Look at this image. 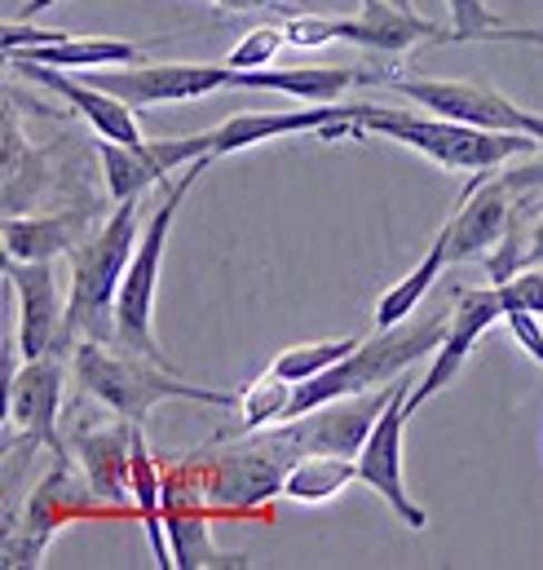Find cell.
<instances>
[{"label":"cell","mask_w":543,"mask_h":570,"mask_svg":"<svg viewBox=\"0 0 543 570\" xmlns=\"http://www.w3.org/2000/svg\"><path fill=\"white\" fill-rule=\"evenodd\" d=\"M446 327H451L446 309H428L424 318H403L394 327H376V336H363L349 358H340L336 367L300 381L283 421H296V416H305V412H314L332 399H345V394H367V390L394 385L398 376H407V367L419 354H433L442 345Z\"/></svg>","instance_id":"obj_1"},{"label":"cell","mask_w":543,"mask_h":570,"mask_svg":"<svg viewBox=\"0 0 543 570\" xmlns=\"http://www.w3.org/2000/svg\"><path fill=\"white\" fill-rule=\"evenodd\" d=\"M141 239V199L116 204L102 230H89L71 253L67 341H116V296Z\"/></svg>","instance_id":"obj_2"},{"label":"cell","mask_w":543,"mask_h":570,"mask_svg":"<svg viewBox=\"0 0 543 570\" xmlns=\"http://www.w3.org/2000/svg\"><path fill=\"white\" fill-rule=\"evenodd\" d=\"M71 372L76 385L98 399L102 407H111L125 421H146L155 403L168 399H186V403H208V407H239V394L226 390H208V385H186L177 381L164 363H150L141 354H116L111 341H80L71 354Z\"/></svg>","instance_id":"obj_3"},{"label":"cell","mask_w":543,"mask_h":570,"mask_svg":"<svg viewBox=\"0 0 543 570\" xmlns=\"http://www.w3.org/2000/svg\"><path fill=\"white\" fill-rule=\"evenodd\" d=\"M305 451L287 429H257L230 442L226 451H190V469L217 513H257L266 500L283 495L292 464Z\"/></svg>","instance_id":"obj_4"},{"label":"cell","mask_w":543,"mask_h":570,"mask_svg":"<svg viewBox=\"0 0 543 570\" xmlns=\"http://www.w3.org/2000/svg\"><path fill=\"white\" fill-rule=\"evenodd\" d=\"M354 120L367 134L394 138V142L411 146L419 155H428L442 168H504L509 159L535 155L540 142L531 134H495V129H477V125H460L446 116H419V111H403V107H363L354 102Z\"/></svg>","instance_id":"obj_5"},{"label":"cell","mask_w":543,"mask_h":570,"mask_svg":"<svg viewBox=\"0 0 543 570\" xmlns=\"http://www.w3.org/2000/svg\"><path fill=\"white\" fill-rule=\"evenodd\" d=\"M80 518H116L111 504L93 491V482L85 478V469H76L71 451H53L45 478L31 487L18 522L4 531V544H0V567L18 570V567H40L49 540L80 522Z\"/></svg>","instance_id":"obj_6"},{"label":"cell","mask_w":543,"mask_h":570,"mask_svg":"<svg viewBox=\"0 0 543 570\" xmlns=\"http://www.w3.org/2000/svg\"><path fill=\"white\" fill-rule=\"evenodd\" d=\"M208 164H213V159H195V164L181 168V177L164 190L159 208H155L150 222L141 226L137 253H134V262H129V271H125L120 296H116V341H111V345L125 350V354H141V358H150V363H164V367H168V358H164V350H159V341H155V332H150L159 262H164V244H168V230H172V222H177V208L186 204L190 186L199 181V173H204Z\"/></svg>","instance_id":"obj_7"},{"label":"cell","mask_w":543,"mask_h":570,"mask_svg":"<svg viewBox=\"0 0 543 570\" xmlns=\"http://www.w3.org/2000/svg\"><path fill=\"white\" fill-rule=\"evenodd\" d=\"M287 31V45H300V49H318V45H332V40H349V45H363V49H376V53H407L415 45H442L446 31L428 18H419L415 9H398L389 0H363V9L354 18H287L283 22Z\"/></svg>","instance_id":"obj_8"},{"label":"cell","mask_w":543,"mask_h":570,"mask_svg":"<svg viewBox=\"0 0 543 570\" xmlns=\"http://www.w3.org/2000/svg\"><path fill=\"white\" fill-rule=\"evenodd\" d=\"M71 354H76V341H58L49 354L22 358V367L4 376L9 429L49 451H67L58 438V407H62V381H67Z\"/></svg>","instance_id":"obj_9"},{"label":"cell","mask_w":543,"mask_h":570,"mask_svg":"<svg viewBox=\"0 0 543 570\" xmlns=\"http://www.w3.org/2000/svg\"><path fill=\"white\" fill-rule=\"evenodd\" d=\"M235 67L221 62H125V67H107L93 71L89 85L116 94L129 107H164V102H190V98H208L217 89H230Z\"/></svg>","instance_id":"obj_10"},{"label":"cell","mask_w":543,"mask_h":570,"mask_svg":"<svg viewBox=\"0 0 543 570\" xmlns=\"http://www.w3.org/2000/svg\"><path fill=\"white\" fill-rule=\"evenodd\" d=\"M98 159L107 173V195L111 204L141 199L150 186L168 181V173L190 168L195 159H217L213 155V129L190 134V138H159V142H111L98 138Z\"/></svg>","instance_id":"obj_11"},{"label":"cell","mask_w":543,"mask_h":570,"mask_svg":"<svg viewBox=\"0 0 543 570\" xmlns=\"http://www.w3.org/2000/svg\"><path fill=\"white\" fill-rule=\"evenodd\" d=\"M407 394H411V381L398 376L389 407L381 412V421H376V429L367 433V442H363V451H358V482H367V487L398 513L403 527L419 531L428 518H424V509L411 500L407 482H403V429H407V421H411Z\"/></svg>","instance_id":"obj_12"},{"label":"cell","mask_w":543,"mask_h":570,"mask_svg":"<svg viewBox=\"0 0 543 570\" xmlns=\"http://www.w3.org/2000/svg\"><path fill=\"white\" fill-rule=\"evenodd\" d=\"M385 85L433 116L495 134H531V111H522L513 98H504L491 85H473V80H385Z\"/></svg>","instance_id":"obj_13"},{"label":"cell","mask_w":543,"mask_h":570,"mask_svg":"<svg viewBox=\"0 0 543 570\" xmlns=\"http://www.w3.org/2000/svg\"><path fill=\"white\" fill-rule=\"evenodd\" d=\"M495 323H504V292H500V284L473 287V292H464V296L455 301V309H451V327H446L442 345L433 350L428 372L419 376V385H411V394H407L411 416H415L433 394H442V390L460 376V367H464L468 350H473V345H477V336H482V332H491Z\"/></svg>","instance_id":"obj_14"},{"label":"cell","mask_w":543,"mask_h":570,"mask_svg":"<svg viewBox=\"0 0 543 570\" xmlns=\"http://www.w3.org/2000/svg\"><path fill=\"white\" fill-rule=\"evenodd\" d=\"M394 399V385L385 390H367V394H345V399H332L296 421H283V429L296 438V446L309 455V451H327V455H354L363 451L367 433L376 429L381 412L389 407Z\"/></svg>","instance_id":"obj_15"},{"label":"cell","mask_w":543,"mask_h":570,"mask_svg":"<svg viewBox=\"0 0 543 570\" xmlns=\"http://www.w3.org/2000/svg\"><path fill=\"white\" fill-rule=\"evenodd\" d=\"M4 279L18 292V354L22 358H40L58 341H67V309L58 301L53 262L4 257Z\"/></svg>","instance_id":"obj_16"},{"label":"cell","mask_w":543,"mask_h":570,"mask_svg":"<svg viewBox=\"0 0 543 570\" xmlns=\"http://www.w3.org/2000/svg\"><path fill=\"white\" fill-rule=\"evenodd\" d=\"M513 213H517V195H513V186L504 181V173L482 168V173L473 177V186L460 195L455 217L446 222V230H451V262L486 257V253L504 239Z\"/></svg>","instance_id":"obj_17"},{"label":"cell","mask_w":543,"mask_h":570,"mask_svg":"<svg viewBox=\"0 0 543 570\" xmlns=\"http://www.w3.org/2000/svg\"><path fill=\"white\" fill-rule=\"evenodd\" d=\"M137 421L116 416L107 429H76V460L93 491L111 504V513H137L134 509V438Z\"/></svg>","instance_id":"obj_18"},{"label":"cell","mask_w":543,"mask_h":570,"mask_svg":"<svg viewBox=\"0 0 543 570\" xmlns=\"http://www.w3.org/2000/svg\"><path fill=\"white\" fill-rule=\"evenodd\" d=\"M9 62L27 76V80H36V85H45V89H53L62 102H71L76 111H80V120L98 134V138H111V142H146L141 138V125H137L134 107L129 102H120L116 94H107V89H98V85H80V80H67L58 67H45V62H31V58H22V53H9Z\"/></svg>","instance_id":"obj_19"},{"label":"cell","mask_w":543,"mask_h":570,"mask_svg":"<svg viewBox=\"0 0 543 570\" xmlns=\"http://www.w3.org/2000/svg\"><path fill=\"white\" fill-rule=\"evenodd\" d=\"M340 120H354V102H309L305 111H248L213 129V155L221 159L230 150H248L287 134H323Z\"/></svg>","instance_id":"obj_20"},{"label":"cell","mask_w":543,"mask_h":570,"mask_svg":"<svg viewBox=\"0 0 543 570\" xmlns=\"http://www.w3.org/2000/svg\"><path fill=\"white\" fill-rule=\"evenodd\" d=\"M381 71H358V67H336V62H318V67H257V71H235L230 89H274L300 102H336L349 85H376Z\"/></svg>","instance_id":"obj_21"},{"label":"cell","mask_w":543,"mask_h":570,"mask_svg":"<svg viewBox=\"0 0 543 570\" xmlns=\"http://www.w3.org/2000/svg\"><path fill=\"white\" fill-rule=\"evenodd\" d=\"M89 235V213H45V217H4V257L18 262H53L67 257Z\"/></svg>","instance_id":"obj_22"},{"label":"cell","mask_w":543,"mask_h":570,"mask_svg":"<svg viewBox=\"0 0 543 570\" xmlns=\"http://www.w3.org/2000/svg\"><path fill=\"white\" fill-rule=\"evenodd\" d=\"M208 504H164V522H168V540H172V558L177 570H235L248 567V553H221L208 535Z\"/></svg>","instance_id":"obj_23"},{"label":"cell","mask_w":543,"mask_h":570,"mask_svg":"<svg viewBox=\"0 0 543 570\" xmlns=\"http://www.w3.org/2000/svg\"><path fill=\"white\" fill-rule=\"evenodd\" d=\"M31 62H45V67H62V71H89V67H125V62H141V49L129 40H107V36H67V40H53V45H27V49H13Z\"/></svg>","instance_id":"obj_24"},{"label":"cell","mask_w":543,"mask_h":570,"mask_svg":"<svg viewBox=\"0 0 543 570\" xmlns=\"http://www.w3.org/2000/svg\"><path fill=\"white\" fill-rule=\"evenodd\" d=\"M349 482H358V460L354 455H327V451H309L292 464L283 495L296 504H327L336 500Z\"/></svg>","instance_id":"obj_25"},{"label":"cell","mask_w":543,"mask_h":570,"mask_svg":"<svg viewBox=\"0 0 543 570\" xmlns=\"http://www.w3.org/2000/svg\"><path fill=\"white\" fill-rule=\"evenodd\" d=\"M446 262H451V230L442 226V230L433 235L428 253L419 257V266L411 271L407 279H398V284L381 296V305H376V327H394V323L411 318L415 305H419V296H424V292L433 287V279L446 271Z\"/></svg>","instance_id":"obj_26"},{"label":"cell","mask_w":543,"mask_h":570,"mask_svg":"<svg viewBox=\"0 0 543 570\" xmlns=\"http://www.w3.org/2000/svg\"><path fill=\"white\" fill-rule=\"evenodd\" d=\"M292 394H296V385H292L287 376H278L274 367H266V372L239 394V429H235V433H257V429L283 421L287 407H292Z\"/></svg>","instance_id":"obj_27"},{"label":"cell","mask_w":543,"mask_h":570,"mask_svg":"<svg viewBox=\"0 0 543 570\" xmlns=\"http://www.w3.org/2000/svg\"><path fill=\"white\" fill-rule=\"evenodd\" d=\"M358 341L363 336H336V341H314V345H292V350H283L278 358H274L270 367L278 376H287L292 385H300V381H309V376H318V372H327V367H336L340 358H349L354 350H358Z\"/></svg>","instance_id":"obj_28"},{"label":"cell","mask_w":543,"mask_h":570,"mask_svg":"<svg viewBox=\"0 0 543 570\" xmlns=\"http://www.w3.org/2000/svg\"><path fill=\"white\" fill-rule=\"evenodd\" d=\"M287 45V31H283V22H274V27H257V31H248L235 49H230V67L235 71H257V67H270L274 53Z\"/></svg>","instance_id":"obj_29"},{"label":"cell","mask_w":543,"mask_h":570,"mask_svg":"<svg viewBox=\"0 0 543 570\" xmlns=\"http://www.w3.org/2000/svg\"><path fill=\"white\" fill-rule=\"evenodd\" d=\"M446 4H451V31H446V40H455V45L486 40V31L504 27V18L486 9V0H446Z\"/></svg>","instance_id":"obj_30"},{"label":"cell","mask_w":543,"mask_h":570,"mask_svg":"<svg viewBox=\"0 0 543 570\" xmlns=\"http://www.w3.org/2000/svg\"><path fill=\"white\" fill-rule=\"evenodd\" d=\"M531 138L540 142V150L535 155H522V164L504 168V181L513 186L517 199H535L543 190V116H535V111H531Z\"/></svg>","instance_id":"obj_31"},{"label":"cell","mask_w":543,"mask_h":570,"mask_svg":"<svg viewBox=\"0 0 543 570\" xmlns=\"http://www.w3.org/2000/svg\"><path fill=\"white\" fill-rule=\"evenodd\" d=\"M504 292V305H522V309H535L543 318V266H526L517 271L509 284H500Z\"/></svg>","instance_id":"obj_32"},{"label":"cell","mask_w":543,"mask_h":570,"mask_svg":"<svg viewBox=\"0 0 543 570\" xmlns=\"http://www.w3.org/2000/svg\"><path fill=\"white\" fill-rule=\"evenodd\" d=\"M504 323H509V332L517 336V345L535 358L543 367V327H540V314L535 309H522V305H504Z\"/></svg>","instance_id":"obj_33"},{"label":"cell","mask_w":543,"mask_h":570,"mask_svg":"<svg viewBox=\"0 0 543 570\" xmlns=\"http://www.w3.org/2000/svg\"><path fill=\"white\" fill-rule=\"evenodd\" d=\"M71 31L62 27H31V22H4L0 27V45L13 53V49H27V45H53V40H67Z\"/></svg>","instance_id":"obj_34"},{"label":"cell","mask_w":543,"mask_h":570,"mask_svg":"<svg viewBox=\"0 0 543 570\" xmlns=\"http://www.w3.org/2000/svg\"><path fill=\"white\" fill-rule=\"evenodd\" d=\"M49 4H58V0H27V9H22V18H31V13H45ZM221 9H266L274 0H217Z\"/></svg>","instance_id":"obj_35"},{"label":"cell","mask_w":543,"mask_h":570,"mask_svg":"<svg viewBox=\"0 0 543 570\" xmlns=\"http://www.w3.org/2000/svg\"><path fill=\"white\" fill-rule=\"evenodd\" d=\"M486 40H509V45H543V27H522V31H486Z\"/></svg>","instance_id":"obj_36"},{"label":"cell","mask_w":543,"mask_h":570,"mask_svg":"<svg viewBox=\"0 0 543 570\" xmlns=\"http://www.w3.org/2000/svg\"><path fill=\"white\" fill-rule=\"evenodd\" d=\"M526 266H543V217H540V226L531 230V244H526Z\"/></svg>","instance_id":"obj_37"},{"label":"cell","mask_w":543,"mask_h":570,"mask_svg":"<svg viewBox=\"0 0 543 570\" xmlns=\"http://www.w3.org/2000/svg\"><path fill=\"white\" fill-rule=\"evenodd\" d=\"M389 4H398V9H415V4H411V0H389Z\"/></svg>","instance_id":"obj_38"}]
</instances>
